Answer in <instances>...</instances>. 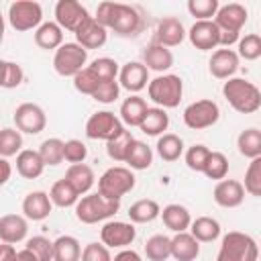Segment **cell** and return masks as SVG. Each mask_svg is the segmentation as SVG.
<instances>
[{
  "label": "cell",
  "instance_id": "obj_1",
  "mask_svg": "<svg viewBox=\"0 0 261 261\" xmlns=\"http://www.w3.org/2000/svg\"><path fill=\"white\" fill-rule=\"evenodd\" d=\"M222 96L241 114H253L261 108V90L245 77L226 80L222 86Z\"/></svg>",
  "mask_w": 261,
  "mask_h": 261
},
{
  "label": "cell",
  "instance_id": "obj_2",
  "mask_svg": "<svg viewBox=\"0 0 261 261\" xmlns=\"http://www.w3.org/2000/svg\"><path fill=\"white\" fill-rule=\"evenodd\" d=\"M120 210V200H110L100 192L86 194L75 204V218L84 224H96L112 218Z\"/></svg>",
  "mask_w": 261,
  "mask_h": 261
},
{
  "label": "cell",
  "instance_id": "obj_3",
  "mask_svg": "<svg viewBox=\"0 0 261 261\" xmlns=\"http://www.w3.org/2000/svg\"><path fill=\"white\" fill-rule=\"evenodd\" d=\"M257 257H259L257 241L247 232L230 230L222 237L216 261H257Z\"/></svg>",
  "mask_w": 261,
  "mask_h": 261
},
{
  "label": "cell",
  "instance_id": "obj_4",
  "mask_svg": "<svg viewBox=\"0 0 261 261\" xmlns=\"http://www.w3.org/2000/svg\"><path fill=\"white\" fill-rule=\"evenodd\" d=\"M147 94L149 100L155 102L159 108H175L179 106L184 96V82L175 73H161L149 82Z\"/></svg>",
  "mask_w": 261,
  "mask_h": 261
},
{
  "label": "cell",
  "instance_id": "obj_5",
  "mask_svg": "<svg viewBox=\"0 0 261 261\" xmlns=\"http://www.w3.org/2000/svg\"><path fill=\"white\" fill-rule=\"evenodd\" d=\"M133 188H135V175L130 167H120V165L108 167L98 179V192L110 200H120Z\"/></svg>",
  "mask_w": 261,
  "mask_h": 261
},
{
  "label": "cell",
  "instance_id": "obj_6",
  "mask_svg": "<svg viewBox=\"0 0 261 261\" xmlns=\"http://www.w3.org/2000/svg\"><path fill=\"white\" fill-rule=\"evenodd\" d=\"M88 61V49L80 43H63L53 55V69L61 77H75Z\"/></svg>",
  "mask_w": 261,
  "mask_h": 261
},
{
  "label": "cell",
  "instance_id": "obj_7",
  "mask_svg": "<svg viewBox=\"0 0 261 261\" xmlns=\"http://www.w3.org/2000/svg\"><path fill=\"white\" fill-rule=\"evenodd\" d=\"M8 22L14 31L24 33L31 29H39L43 24V8L33 0H16L8 6Z\"/></svg>",
  "mask_w": 261,
  "mask_h": 261
},
{
  "label": "cell",
  "instance_id": "obj_8",
  "mask_svg": "<svg viewBox=\"0 0 261 261\" xmlns=\"http://www.w3.org/2000/svg\"><path fill=\"white\" fill-rule=\"evenodd\" d=\"M218 118H220V108L214 100H196L184 110V122L192 130L210 128L218 122Z\"/></svg>",
  "mask_w": 261,
  "mask_h": 261
},
{
  "label": "cell",
  "instance_id": "obj_9",
  "mask_svg": "<svg viewBox=\"0 0 261 261\" xmlns=\"http://www.w3.org/2000/svg\"><path fill=\"white\" fill-rule=\"evenodd\" d=\"M122 130H124L122 120L114 112H108V110L94 112L86 122V137L94 139V141H106L108 143L110 139H114Z\"/></svg>",
  "mask_w": 261,
  "mask_h": 261
},
{
  "label": "cell",
  "instance_id": "obj_10",
  "mask_svg": "<svg viewBox=\"0 0 261 261\" xmlns=\"http://www.w3.org/2000/svg\"><path fill=\"white\" fill-rule=\"evenodd\" d=\"M14 124L20 133L27 135H39L47 126V114L45 110L35 102H22L14 110Z\"/></svg>",
  "mask_w": 261,
  "mask_h": 261
},
{
  "label": "cell",
  "instance_id": "obj_11",
  "mask_svg": "<svg viewBox=\"0 0 261 261\" xmlns=\"http://www.w3.org/2000/svg\"><path fill=\"white\" fill-rule=\"evenodd\" d=\"M135 237L137 230L133 222H122V220H108L100 230V239L108 249H126L128 245H133Z\"/></svg>",
  "mask_w": 261,
  "mask_h": 261
},
{
  "label": "cell",
  "instance_id": "obj_12",
  "mask_svg": "<svg viewBox=\"0 0 261 261\" xmlns=\"http://www.w3.org/2000/svg\"><path fill=\"white\" fill-rule=\"evenodd\" d=\"M88 18V10L75 0H59L55 4V22L65 31L75 33Z\"/></svg>",
  "mask_w": 261,
  "mask_h": 261
},
{
  "label": "cell",
  "instance_id": "obj_13",
  "mask_svg": "<svg viewBox=\"0 0 261 261\" xmlns=\"http://www.w3.org/2000/svg\"><path fill=\"white\" fill-rule=\"evenodd\" d=\"M190 43L200 51H212L220 45V29L214 20H196L188 31Z\"/></svg>",
  "mask_w": 261,
  "mask_h": 261
},
{
  "label": "cell",
  "instance_id": "obj_14",
  "mask_svg": "<svg viewBox=\"0 0 261 261\" xmlns=\"http://www.w3.org/2000/svg\"><path fill=\"white\" fill-rule=\"evenodd\" d=\"M247 8L239 2H230V4H224L218 8L216 16H214V22L218 24V29L222 33H239L241 35V29L245 27L247 22Z\"/></svg>",
  "mask_w": 261,
  "mask_h": 261
},
{
  "label": "cell",
  "instance_id": "obj_15",
  "mask_svg": "<svg viewBox=\"0 0 261 261\" xmlns=\"http://www.w3.org/2000/svg\"><path fill=\"white\" fill-rule=\"evenodd\" d=\"M112 31H114L118 37H137V35L143 31V12H141L137 6L122 4V2H120L116 20H114V24H112Z\"/></svg>",
  "mask_w": 261,
  "mask_h": 261
},
{
  "label": "cell",
  "instance_id": "obj_16",
  "mask_svg": "<svg viewBox=\"0 0 261 261\" xmlns=\"http://www.w3.org/2000/svg\"><path fill=\"white\" fill-rule=\"evenodd\" d=\"M239 61H241V57L237 51H232L228 47L216 49L208 61V69L216 80H230L239 69Z\"/></svg>",
  "mask_w": 261,
  "mask_h": 261
},
{
  "label": "cell",
  "instance_id": "obj_17",
  "mask_svg": "<svg viewBox=\"0 0 261 261\" xmlns=\"http://www.w3.org/2000/svg\"><path fill=\"white\" fill-rule=\"evenodd\" d=\"M149 69L143 65V61H128L120 67V73H118V84L120 88L137 94L141 92L143 88L149 86Z\"/></svg>",
  "mask_w": 261,
  "mask_h": 261
},
{
  "label": "cell",
  "instance_id": "obj_18",
  "mask_svg": "<svg viewBox=\"0 0 261 261\" xmlns=\"http://www.w3.org/2000/svg\"><path fill=\"white\" fill-rule=\"evenodd\" d=\"M186 27L179 18L175 16H163L159 22H157V29H155V43L163 45V47H177L184 39H186Z\"/></svg>",
  "mask_w": 261,
  "mask_h": 261
},
{
  "label": "cell",
  "instance_id": "obj_19",
  "mask_svg": "<svg viewBox=\"0 0 261 261\" xmlns=\"http://www.w3.org/2000/svg\"><path fill=\"white\" fill-rule=\"evenodd\" d=\"M212 198L222 208H237L245 200V186L237 179H222L214 186Z\"/></svg>",
  "mask_w": 261,
  "mask_h": 261
},
{
  "label": "cell",
  "instance_id": "obj_20",
  "mask_svg": "<svg viewBox=\"0 0 261 261\" xmlns=\"http://www.w3.org/2000/svg\"><path fill=\"white\" fill-rule=\"evenodd\" d=\"M53 210V202L49 198L47 192L43 190H35V192H29L22 200V212L29 220L33 222H39V220H45Z\"/></svg>",
  "mask_w": 261,
  "mask_h": 261
},
{
  "label": "cell",
  "instance_id": "obj_21",
  "mask_svg": "<svg viewBox=\"0 0 261 261\" xmlns=\"http://www.w3.org/2000/svg\"><path fill=\"white\" fill-rule=\"evenodd\" d=\"M29 218L20 214H4L0 218V241L8 245H16L27 239L29 232Z\"/></svg>",
  "mask_w": 261,
  "mask_h": 261
},
{
  "label": "cell",
  "instance_id": "obj_22",
  "mask_svg": "<svg viewBox=\"0 0 261 261\" xmlns=\"http://www.w3.org/2000/svg\"><path fill=\"white\" fill-rule=\"evenodd\" d=\"M108 39V33L106 29L94 18L90 16L77 31H75V43H80L84 49H98L106 43Z\"/></svg>",
  "mask_w": 261,
  "mask_h": 261
},
{
  "label": "cell",
  "instance_id": "obj_23",
  "mask_svg": "<svg viewBox=\"0 0 261 261\" xmlns=\"http://www.w3.org/2000/svg\"><path fill=\"white\" fill-rule=\"evenodd\" d=\"M143 65L151 71L163 73L173 65V53L159 43H151L143 49Z\"/></svg>",
  "mask_w": 261,
  "mask_h": 261
},
{
  "label": "cell",
  "instance_id": "obj_24",
  "mask_svg": "<svg viewBox=\"0 0 261 261\" xmlns=\"http://www.w3.org/2000/svg\"><path fill=\"white\" fill-rule=\"evenodd\" d=\"M200 255V241L192 232H175L171 239V257L175 261H196Z\"/></svg>",
  "mask_w": 261,
  "mask_h": 261
},
{
  "label": "cell",
  "instance_id": "obj_25",
  "mask_svg": "<svg viewBox=\"0 0 261 261\" xmlns=\"http://www.w3.org/2000/svg\"><path fill=\"white\" fill-rule=\"evenodd\" d=\"M45 169V161L39 151L33 149H22L16 155V171L24 179H37Z\"/></svg>",
  "mask_w": 261,
  "mask_h": 261
},
{
  "label": "cell",
  "instance_id": "obj_26",
  "mask_svg": "<svg viewBox=\"0 0 261 261\" xmlns=\"http://www.w3.org/2000/svg\"><path fill=\"white\" fill-rule=\"evenodd\" d=\"M161 220L173 232H186L192 226L190 210L186 206H181V204H167L161 210Z\"/></svg>",
  "mask_w": 261,
  "mask_h": 261
},
{
  "label": "cell",
  "instance_id": "obj_27",
  "mask_svg": "<svg viewBox=\"0 0 261 261\" xmlns=\"http://www.w3.org/2000/svg\"><path fill=\"white\" fill-rule=\"evenodd\" d=\"M63 177H65V179H67V181L77 190V194H80V196H86V194L92 190L94 181H96L94 169H92L90 165H86V163L69 165Z\"/></svg>",
  "mask_w": 261,
  "mask_h": 261
},
{
  "label": "cell",
  "instance_id": "obj_28",
  "mask_svg": "<svg viewBox=\"0 0 261 261\" xmlns=\"http://www.w3.org/2000/svg\"><path fill=\"white\" fill-rule=\"evenodd\" d=\"M149 106L145 102V98L133 94L128 96L122 104H120V120L126 124V126H141L145 114H147Z\"/></svg>",
  "mask_w": 261,
  "mask_h": 261
},
{
  "label": "cell",
  "instance_id": "obj_29",
  "mask_svg": "<svg viewBox=\"0 0 261 261\" xmlns=\"http://www.w3.org/2000/svg\"><path fill=\"white\" fill-rule=\"evenodd\" d=\"M35 43H37V47H41V49H47V51L55 49V51H57V49L63 45V29H61L57 22L47 20V22H43V24L35 31Z\"/></svg>",
  "mask_w": 261,
  "mask_h": 261
},
{
  "label": "cell",
  "instance_id": "obj_30",
  "mask_svg": "<svg viewBox=\"0 0 261 261\" xmlns=\"http://www.w3.org/2000/svg\"><path fill=\"white\" fill-rule=\"evenodd\" d=\"M82 245L71 234H61L53 241V261H82Z\"/></svg>",
  "mask_w": 261,
  "mask_h": 261
},
{
  "label": "cell",
  "instance_id": "obj_31",
  "mask_svg": "<svg viewBox=\"0 0 261 261\" xmlns=\"http://www.w3.org/2000/svg\"><path fill=\"white\" fill-rule=\"evenodd\" d=\"M49 198L53 202V206H59V208H69V206H75L80 202V194L77 190L63 177V179H57L51 190H49Z\"/></svg>",
  "mask_w": 261,
  "mask_h": 261
},
{
  "label": "cell",
  "instance_id": "obj_32",
  "mask_svg": "<svg viewBox=\"0 0 261 261\" xmlns=\"http://www.w3.org/2000/svg\"><path fill=\"white\" fill-rule=\"evenodd\" d=\"M161 216V206L151 200V198H143V200H137L135 204H130L128 208V218L130 222H137V224H147V222H153L155 218Z\"/></svg>",
  "mask_w": 261,
  "mask_h": 261
},
{
  "label": "cell",
  "instance_id": "obj_33",
  "mask_svg": "<svg viewBox=\"0 0 261 261\" xmlns=\"http://www.w3.org/2000/svg\"><path fill=\"white\" fill-rule=\"evenodd\" d=\"M167 126H169V116H167V112H165L163 108L155 106V108H149V110H147V114H145V118H143V122H141L139 128H141L145 135H149V137H161V135H165Z\"/></svg>",
  "mask_w": 261,
  "mask_h": 261
},
{
  "label": "cell",
  "instance_id": "obj_34",
  "mask_svg": "<svg viewBox=\"0 0 261 261\" xmlns=\"http://www.w3.org/2000/svg\"><path fill=\"white\" fill-rule=\"evenodd\" d=\"M190 232L200 243H212L220 237V222L212 216H198L196 220H192Z\"/></svg>",
  "mask_w": 261,
  "mask_h": 261
},
{
  "label": "cell",
  "instance_id": "obj_35",
  "mask_svg": "<svg viewBox=\"0 0 261 261\" xmlns=\"http://www.w3.org/2000/svg\"><path fill=\"white\" fill-rule=\"evenodd\" d=\"M237 147L243 157L257 159L261 157V130L259 128H245L237 137Z\"/></svg>",
  "mask_w": 261,
  "mask_h": 261
},
{
  "label": "cell",
  "instance_id": "obj_36",
  "mask_svg": "<svg viewBox=\"0 0 261 261\" xmlns=\"http://www.w3.org/2000/svg\"><path fill=\"white\" fill-rule=\"evenodd\" d=\"M133 143H135V137L130 135V130L124 128L120 135H116L114 139H110L106 143V153L112 161H118V163L124 161L126 163V157H128V151H130Z\"/></svg>",
  "mask_w": 261,
  "mask_h": 261
},
{
  "label": "cell",
  "instance_id": "obj_37",
  "mask_svg": "<svg viewBox=\"0 0 261 261\" xmlns=\"http://www.w3.org/2000/svg\"><path fill=\"white\" fill-rule=\"evenodd\" d=\"M157 153L163 161H177L184 153V141L181 137L173 133H165L157 139Z\"/></svg>",
  "mask_w": 261,
  "mask_h": 261
},
{
  "label": "cell",
  "instance_id": "obj_38",
  "mask_svg": "<svg viewBox=\"0 0 261 261\" xmlns=\"http://www.w3.org/2000/svg\"><path fill=\"white\" fill-rule=\"evenodd\" d=\"M145 255L149 261H167L171 257V239L165 234H153L145 243Z\"/></svg>",
  "mask_w": 261,
  "mask_h": 261
},
{
  "label": "cell",
  "instance_id": "obj_39",
  "mask_svg": "<svg viewBox=\"0 0 261 261\" xmlns=\"http://www.w3.org/2000/svg\"><path fill=\"white\" fill-rule=\"evenodd\" d=\"M126 163H128L130 169H139V171L151 167V163H153V151H151V147L147 143L135 139V143H133V147L128 151Z\"/></svg>",
  "mask_w": 261,
  "mask_h": 261
},
{
  "label": "cell",
  "instance_id": "obj_40",
  "mask_svg": "<svg viewBox=\"0 0 261 261\" xmlns=\"http://www.w3.org/2000/svg\"><path fill=\"white\" fill-rule=\"evenodd\" d=\"M65 141L57 139V137H51V139H45L39 147V153L45 161V165H59L63 159H65Z\"/></svg>",
  "mask_w": 261,
  "mask_h": 261
},
{
  "label": "cell",
  "instance_id": "obj_41",
  "mask_svg": "<svg viewBox=\"0 0 261 261\" xmlns=\"http://www.w3.org/2000/svg\"><path fill=\"white\" fill-rule=\"evenodd\" d=\"M22 151V135L18 128H2L0 130V155L4 159L18 155Z\"/></svg>",
  "mask_w": 261,
  "mask_h": 261
},
{
  "label": "cell",
  "instance_id": "obj_42",
  "mask_svg": "<svg viewBox=\"0 0 261 261\" xmlns=\"http://www.w3.org/2000/svg\"><path fill=\"white\" fill-rule=\"evenodd\" d=\"M202 173L208 179H218V181L226 179V173H228V159H226V155L220 153V151H210V157H208L206 167H204Z\"/></svg>",
  "mask_w": 261,
  "mask_h": 261
},
{
  "label": "cell",
  "instance_id": "obj_43",
  "mask_svg": "<svg viewBox=\"0 0 261 261\" xmlns=\"http://www.w3.org/2000/svg\"><path fill=\"white\" fill-rule=\"evenodd\" d=\"M100 84H102V80L98 77V73H96L90 65H86V67L73 77V88H75L80 94H86V96H94Z\"/></svg>",
  "mask_w": 261,
  "mask_h": 261
},
{
  "label": "cell",
  "instance_id": "obj_44",
  "mask_svg": "<svg viewBox=\"0 0 261 261\" xmlns=\"http://www.w3.org/2000/svg\"><path fill=\"white\" fill-rule=\"evenodd\" d=\"M220 4L218 0H188V12L196 16V20H214Z\"/></svg>",
  "mask_w": 261,
  "mask_h": 261
},
{
  "label": "cell",
  "instance_id": "obj_45",
  "mask_svg": "<svg viewBox=\"0 0 261 261\" xmlns=\"http://www.w3.org/2000/svg\"><path fill=\"white\" fill-rule=\"evenodd\" d=\"M245 192L255 196V198H261V157L257 159H251L247 171H245Z\"/></svg>",
  "mask_w": 261,
  "mask_h": 261
},
{
  "label": "cell",
  "instance_id": "obj_46",
  "mask_svg": "<svg viewBox=\"0 0 261 261\" xmlns=\"http://www.w3.org/2000/svg\"><path fill=\"white\" fill-rule=\"evenodd\" d=\"M239 57L247 59V61H255L261 57V35L257 33H249L245 37H241L239 41Z\"/></svg>",
  "mask_w": 261,
  "mask_h": 261
},
{
  "label": "cell",
  "instance_id": "obj_47",
  "mask_svg": "<svg viewBox=\"0 0 261 261\" xmlns=\"http://www.w3.org/2000/svg\"><path fill=\"white\" fill-rule=\"evenodd\" d=\"M24 247H27L39 261H53V241H49L47 237H43V234L31 237Z\"/></svg>",
  "mask_w": 261,
  "mask_h": 261
},
{
  "label": "cell",
  "instance_id": "obj_48",
  "mask_svg": "<svg viewBox=\"0 0 261 261\" xmlns=\"http://www.w3.org/2000/svg\"><path fill=\"white\" fill-rule=\"evenodd\" d=\"M210 157V149L206 145H192L188 151H186V165L196 171V173H202L204 167H206V161Z\"/></svg>",
  "mask_w": 261,
  "mask_h": 261
},
{
  "label": "cell",
  "instance_id": "obj_49",
  "mask_svg": "<svg viewBox=\"0 0 261 261\" xmlns=\"http://www.w3.org/2000/svg\"><path fill=\"white\" fill-rule=\"evenodd\" d=\"M24 80V71L18 63L14 61H2V88L10 90V88H18Z\"/></svg>",
  "mask_w": 261,
  "mask_h": 261
},
{
  "label": "cell",
  "instance_id": "obj_50",
  "mask_svg": "<svg viewBox=\"0 0 261 261\" xmlns=\"http://www.w3.org/2000/svg\"><path fill=\"white\" fill-rule=\"evenodd\" d=\"M90 67L98 73V77H100L102 82H106V80H116L118 73H120V67H118V63H116L112 57H98V59H94V61L90 63Z\"/></svg>",
  "mask_w": 261,
  "mask_h": 261
},
{
  "label": "cell",
  "instance_id": "obj_51",
  "mask_svg": "<svg viewBox=\"0 0 261 261\" xmlns=\"http://www.w3.org/2000/svg\"><path fill=\"white\" fill-rule=\"evenodd\" d=\"M118 8H120V2H100L98 8H96V20L104 27V29H112L114 20H116V14H118Z\"/></svg>",
  "mask_w": 261,
  "mask_h": 261
},
{
  "label": "cell",
  "instance_id": "obj_52",
  "mask_svg": "<svg viewBox=\"0 0 261 261\" xmlns=\"http://www.w3.org/2000/svg\"><path fill=\"white\" fill-rule=\"evenodd\" d=\"M118 94H120V84H118V80H106V82H102L100 86H98V90H96V94L92 96L96 102H102V104H112L116 98H118Z\"/></svg>",
  "mask_w": 261,
  "mask_h": 261
},
{
  "label": "cell",
  "instance_id": "obj_53",
  "mask_svg": "<svg viewBox=\"0 0 261 261\" xmlns=\"http://www.w3.org/2000/svg\"><path fill=\"white\" fill-rule=\"evenodd\" d=\"M65 161L75 165V163H84L88 157V147L80 141V139H69L65 141Z\"/></svg>",
  "mask_w": 261,
  "mask_h": 261
},
{
  "label": "cell",
  "instance_id": "obj_54",
  "mask_svg": "<svg viewBox=\"0 0 261 261\" xmlns=\"http://www.w3.org/2000/svg\"><path fill=\"white\" fill-rule=\"evenodd\" d=\"M82 261H112V255L104 243H88L82 251Z\"/></svg>",
  "mask_w": 261,
  "mask_h": 261
},
{
  "label": "cell",
  "instance_id": "obj_55",
  "mask_svg": "<svg viewBox=\"0 0 261 261\" xmlns=\"http://www.w3.org/2000/svg\"><path fill=\"white\" fill-rule=\"evenodd\" d=\"M16 255L18 251L14 249V245H8V243L0 245V261H16Z\"/></svg>",
  "mask_w": 261,
  "mask_h": 261
},
{
  "label": "cell",
  "instance_id": "obj_56",
  "mask_svg": "<svg viewBox=\"0 0 261 261\" xmlns=\"http://www.w3.org/2000/svg\"><path fill=\"white\" fill-rule=\"evenodd\" d=\"M112 261H143V259H141V255H139L137 251H133V249H122L120 253L114 255Z\"/></svg>",
  "mask_w": 261,
  "mask_h": 261
},
{
  "label": "cell",
  "instance_id": "obj_57",
  "mask_svg": "<svg viewBox=\"0 0 261 261\" xmlns=\"http://www.w3.org/2000/svg\"><path fill=\"white\" fill-rule=\"evenodd\" d=\"M0 167H2V179H0V181L6 184V181L10 179V163H8V159L2 157V159H0Z\"/></svg>",
  "mask_w": 261,
  "mask_h": 261
},
{
  "label": "cell",
  "instance_id": "obj_58",
  "mask_svg": "<svg viewBox=\"0 0 261 261\" xmlns=\"http://www.w3.org/2000/svg\"><path fill=\"white\" fill-rule=\"evenodd\" d=\"M16 261H39V259H37V257H35V255H33V253H31V251L24 247V249H20V251H18Z\"/></svg>",
  "mask_w": 261,
  "mask_h": 261
}]
</instances>
